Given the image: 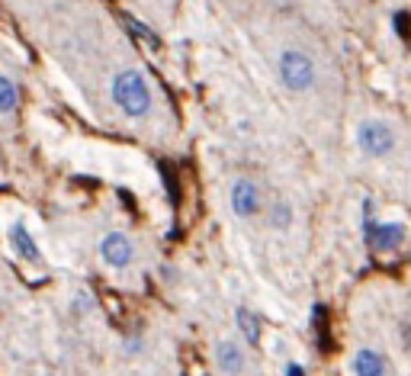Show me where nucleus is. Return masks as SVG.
<instances>
[{"instance_id": "obj_15", "label": "nucleus", "mask_w": 411, "mask_h": 376, "mask_svg": "<svg viewBox=\"0 0 411 376\" xmlns=\"http://www.w3.org/2000/svg\"><path fill=\"white\" fill-rule=\"evenodd\" d=\"M122 350H126L128 357H135V354H141V350H145V341H141L138 335H132V337H126V341H122Z\"/></svg>"}, {"instance_id": "obj_17", "label": "nucleus", "mask_w": 411, "mask_h": 376, "mask_svg": "<svg viewBox=\"0 0 411 376\" xmlns=\"http://www.w3.org/2000/svg\"><path fill=\"white\" fill-rule=\"evenodd\" d=\"M286 376H305V370L299 363H286Z\"/></svg>"}, {"instance_id": "obj_3", "label": "nucleus", "mask_w": 411, "mask_h": 376, "mask_svg": "<svg viewBox=\"0 0 411 376\" xmlns=\"http://www.w3.org/2000/svg\"><path fill=\"white\" fill-rule=\"evenodd\" d=\"M228 206L238 219H254L257 213H263V193L250 177H235L228 187Z\"/></svg>"}, {"instance_id": "obj_10", "label": "nucleus", "mask_w": 411, "mask_h": 376, "mask_svg": "<svg viewBox=\"0 0 411 376\" xmlns=\"http://www.w3.org/2000/svg\"><path fill=\"white\" fill-rule=\"evenodd\" d=\"M353 373L357 376H385V357L372 347H360L353 354Z\"/></svg>"}, {"instance_id": "obj_14", "label": "nucleus", "mask_w": 411, "mask_h": 376, "mask_svg": "<svg viewBox=\"0 0 411 376\" xmlns=\"http://www.w3.org/2000/svg\"><path fill=\"white\" fill-rule=\"evenodd\" d=\"M122 23H126V29H132L135 36H138L141 42H148V46H158V36L151 33V29L145 26V23H138L135 16H122Z\"/></svg>"}, {"instance_id": "obj_16", "label": "nucleus", "mask_w": 411, "mask_h": 376, "mask_svg": "<svg viewBox=\"0 0 411 376\" xmlns=\"http://www.w3.org/2000/svg\"><path fill=\"white\" fill-rule=\"evenodd\" d=\"M395 26H398V33H402V36H408V26H411V16H408V14H398V16H395Z\"/></svg>"}, {"instance_id": "obj_7", "label": "nucleus", "mask_w": 411, "mask_h": 376, "mask_svg": "<svg viewBox=\"0 0 411 376\" xmlns=\"http://www.w3.org/2000/svg\"><path fill=\"white\" fill-rule=\"evenodd\" d=\"M6 245H10V251L16 254L19 260H26V264H39V260H42V248H39L32 228L26 225V219H13L10 225H6Z\"/></svg>"}, {"instance_id": "obj_9", "label": "nucleus", "mask_w": 411, "mask_h": 376, "mask_svg": "<svg viewBox=\"0 0 411 376\" xmlns=\"http://www.w3.org/2000/svg\"><path fill=\"white\" fill-rule=\"evenodd\" d=\"M370 248L372 251H392L405 241V228L398 222H389V225H370Z\"/></svg>"}, {"instance_id": "obj_6", "label": "nucleus", "mask_w": 411, "mask_h": 376, "mask_svg": "<svg viewBox=\"0 0 411 376\" xmlns=\"http://www.w3.org/2000/svg\"><path fill=\"white\" fill-rule=\"evenodd\" d=\"M357 142L370 158H385L392 148H395V132H392L385 123H379V119H366L357 132Z\"/></svg>"}, {"instance_id": "obj_8", "label": "nucleus", "mask_w": 411, "mask_h": 376, "mask_svg": "<svg viewBox=\"0 0 411 376\" xmlns=\"http://www.w3.org/2000/svg\"><path fill=\"white\" fill-rule=\"evenodd\" d=\"M235 328H238V337H241L244 344H250V347H257V344H260L263 322H260V315H257L254 309H248V305H238V309H235Z\"/></svg>"}, {"instance_id": "obj_2", "label": "nucleus", "mask_w": 411, "mask_h": 376, "mask_svg": "<svg viewBox=\"0 0 411 376\" xmlns=\"http://www.w3.org/2000/svg\"><path fill=\"white\" fill-rule=\"evenodd\" d=\"M276 74L289 93H305L315 84V61L299 49H283L276 59Z\"/></svg>"}, {"instance_id": "obj_1", "label": "nucleus", "mask_w": 411, "mask_h": 376, "mask_svg": "<svg viewBox=\"0 0 411 376\" xmlns=\"http://www.w3.org/2000/svg\"><path fill=\"white\" fill-rule=\"evenodd\" d=\"M109 97H113L116 110L126 119H145L154 103L148 78L138 68H119V71L109 78Z\"/></svg>"}, {"instance_id": "obj_5", "label": "nucleus", "mask_w": 411, "mask_h": 376, "mask_svg": "<svg viewBox=\"0 0 411 376\" xmlns=\"http://www.w3.org/2000/svg\"><path fill=\"white\" fill-rule=\"evenodd\" d=\"M212 360L222 376H244L248 373V350L238 337H218L212 344Z\"/></svg>"}, {"instance_id": "obj_4", "label": "nucleus", "mask_w": 411, "mask_h": 376, "mask_svg": "<svg viewBox=\"0 0 411 376\" xmlns=\"http://www.w3.org/2000/svg\"><path fill=\"white\" fill-rule=\"evenodd\" d=\"M96 251H100V260L109 270H128L135 264V241L126 232H106L96 245Z\"/></svg>"}, {"instance_id": "obj_13", "label": "nucleus", "mask_w": 411, "mask_h": 376, "mask_svg": "<svg viewBox=\"0 0 411 376\" xmlns=\"http://www.w3.org/2000/svg\"><path fill=\"white\" fill-rule=\"evenodd\" d=\"M93 296H90L87 290H77L74 296H71V303H68V309H71V315L74 318H87L90 312H93Z\"/></svg>"}, {"instance_id": "obj_12", "label": "nucleus", "mask_w": 411, "mask_h": 376, "mask_svg": "<svg viewBox=\"0 0 411 376\" xmlns=\"http://www.w3.org/2000/svg\"><path fill=\"white\" fill-rule=\"evenodd\" d=\"M267 222H270V228H276V232H286V228L293 225V206H289L286 200H273L267 209Z\"/></svg>"}, {"instance_id": "obj_11", "label": "nucleus", "mask_w": 411, "mask_h": 376, "mask_svg": "<svg viewBox=\"0 0 411 376\" xmlns=\"http://www.w3.org/2000/svg\"><path fill=\"white\" fill-rule=\"evenodd\" d=\"M19 110V87L10 74L0 71V116H13Z\"/></svg>"}]
</instances>
